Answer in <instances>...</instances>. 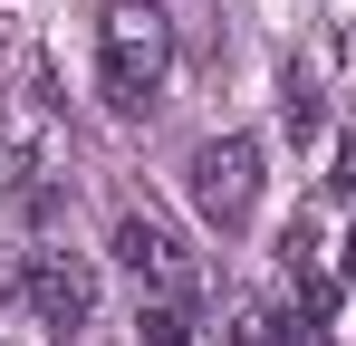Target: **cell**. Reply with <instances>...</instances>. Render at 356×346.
Segmentation results:
<instances>
[{
    "label": "cell",
    "instance_id": "6da1fadb",
    "mask_svg": "<svg viewBox=\"0 0 356 346\" xmlns=\"http://www.w3.org/2000/svg\"><path fill=\"white\" fill-rule=\"evenodd\" d=\"M164 10L154 0H116L106 19H97V77H106V106L116 115H145L154 106V87H164Z\"/></svg>",
    "mask_w": 356,
    "mask_h": 346
},
{
    "label": "cell",
    "instance_id": "7a4b0ae2",
    "mask_svg": "<svg viewBox=\"0 0 356 346\" xmlns=\"http://www.w3.org/2000/svg\"><path fill=\"white\" fill-rule=\"evenodd\" d=\"M193 202H202V222L212 231H241L250 222V202H260V145L250 135H212V145H193Z\"/></svg>",
    "mask_w": 356,
    "mask_h": 346
},
{
    "label": "cell",
    "instance_id": "3957f363",
    "mask_svg": "<svg viewBox=\"0 0 356 346\" xmlns=\"http://www.w3.org/2000/svg\"><path fill=\"white\" fill-rule=\"evenodd\" d=\"M19 298H29L39 327H77V318L97 308V270H87L77 250H29V260H19Z\"/></svg>",
    "mask_w": 356,
    "mask_h": 346
},
{
    "label": "cell",
    "instance_id": "277c9868",
    "mask_svg": "<svg viewBox=\"0 0 356 346\" xmlns=\"http://www.w3.org/2000/svg\"><path fill=\"white\" fill-rule=\"evenodd\" d=\"M116 260L135 270V279H154V288H183V279H193V250H183L174 222H154V212H125V222H116Z\"/></svg>",
    "mask_w": 356,
    "mask_h": 346
},
{
    "label": "cell",
    "instance_id": "5b68a950",
    "mask_svg": "<svg viewBox=\"0 0 356 346\" xmlns=\"http://www.w3.org/2000/svg\"><path fill=\"white\" fill-rule=\"evenodd\" d=\"M289 318H280V337H289V346H327V337H337V288H327V279H318V270H289Z\"/></svg>",
    "mask_w": 356,
    "mask_h": 346
},
{
    "label": "cell",
    "instance_id": "8992f818",
    "mask_svg": "<svg viewBox=\"0 0 356 346\" xmlns=\"http://www.w3.org/2000/svg\"><path fill=\"white\" fill-rule=\"evenodd\" d=\"M135 346H193V318L183 308H145L135 318Z\"/></svg>",
    "mask_w": 356,
    "mask_h": 346
},
{
    "label": "cell",
    "instance_id": "52a82bcc",
    "mask_svg": "<svg viewBox=\"0 0 356 346\" xmlns=\"http://www.w3.org/2000/svg\"><path fill=\"white\" fill-rule=\"evenodd\" d=\"M222 346H289V337H280V318H270V308H241L232 327H222Z\"/></svg>",
    "mask_w": 356,
    "mask_h": 346
},
{
    "label": "cell",
    "instance_id": "ba28073f",
    "mask_svg": "<svg viewBox=\"0 0 356 346\" xmlns=\"http://www.w3.org/2000/svg\"><path fill=\"white\" fill-rule=\"evenodd\" d=\"M280 115H289V135H308V125H318V87H308V77H289V97H280Z\"/></svg>",
    "mask_w": 356,
    "mask_h": 346
},
{
    "label": "cell",
    "instance_id": "9c48e42d",
    "mask_svg": "<svg viewBox=\"0 0 356 346\" xmlns=\"http://www.w3.org/2000/svg\"><path fill=\"white\" fill-rule=\"evenodd\" d=\"M327 192L356 202V135H337V164H327Z\"/></svg>",
    "mask_w": 356,
    "mask_h": 346
},
{
    "label": "cell",
    "instance_id": "30bf717a",
    "mask_svg": "<svg viewBox=\"0 0 356 346\" xmlns=\"http://www.w3.org/2000/svg\"><path fill=\"white\" fill-rule=\"evenodd\" d=\"M337 279H356V231H347V250H337Z\"/></svg>",
    "mask_w": 356,
    "mask_h": 346
}]
</instances>
